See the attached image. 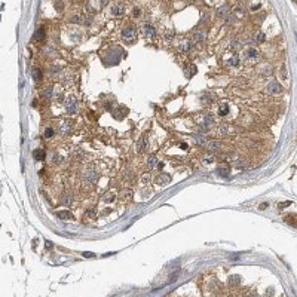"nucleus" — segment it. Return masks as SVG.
<instances>
[{
  "mask_svg": "<svg viewBox=\"0 0 297 297\" xmlns=\"http://www.w3.org/2000/svg\"><path fill=\"white\" fill-rule=\"evenodd\" d=\"M97 178H98V174H97L92 168H89V170H86L85 172H83V175H82V183L88 187L94 186L95 181H97Z\"/></svg>",
  "mask_w": 297,
  "mask_h": 297,
  "instance_id": "f257e3e1",
  "label": "nucleus"
},
{
  "mask_svg": "<svg viewBox=\"0 0 297 297\" xmlns=\"http://www.w3.org/2000/svg\"><path fill=\"white\" fill-rule=\"evenodd\" d=\"M135 28L131 26H126L123 30H122V39L123 40H126V42H134L135 40Z\"/></svg>",
  "mask_w": 297,
  "mask_h": 297,
  "instance_id": "f03ea898",
  "label": "nucleus"
},
{
  "mask_svg": "<svg viewBox=\"0 0 297 297\" xmlns=\"http://www.w3.org/2000/svg\"><path fill=\"white\" fill-rule=\"evenodd\" d=\"M267 92L272 94V95H278V94L282 92V86L281 83H278L276 80H271L267 83Z\"/></svg>",
  "mask_w": 297,
  "mask_h": 297,
  "instance_id": "7ed1b4c3",
  "label": "nucleus"
},
{
  "mask_svg": "<svg viewBox=\"0 0 297 297\" xmlns=\"http://www.w3.org/2000/svg\"><path fill=\"white\" fill-rule=\"evenodd\" d=\"M192 46H193V43L190 42V39H180L177 45V49L181 52H189L192 49Z\"/></svg>",
  "mask_w": 297,
  "mask_h": 297,
  "instance_id": "20e7f679",
  "label": "nucleus"
},
{
  "mask_svg": "<svg viewBox=\"0 0 297 297\" xmlns=\"http://www.w3.org/2000/svg\"><path fill=\"white\" fill-rule=\"evenodd\" d=\"M140 31H141V34H143L144 37H155V36H156V30H155V27L150 26V24H143L141 28H140Z\"/></svg>",
  "mask_w": 297,
  "mask_h": 297,
  "instance_id": "39448f33",
  "label": "nucleus"
},
{
  "mask_svg": "<svg viewBox=\"0 0 297 297\" xmlns=\"http://www.w3.org/2000/svg\"><path fill=\"white\" fill-rule=\"evenodd\" d=\"M245 57L248 61H251V62H255L257 59H259V57H260V54H259V51L255 49V48H248L245 51Z\"/></svg>",
  "mask_w": 297,
  "mask_h": 297,
  "instance_id": "423d86ee",
  "label": "nucleus"
},
{
  "mask_svg": "<svg viewBox=\"0 0 297 297\" xmlns=\"http://www.w3.org/2000/svg\"><path fill=\"white\" fill-rule=\"evenodd\" d=\"M66 110L68 113H74L76 111V100H74V97H67V100H66Z\"/></svg>",
  "mask_w": 297,
  "mask_h": 297,
  "instance_id": "0eeeda50",
  "label": "nucleus"
},
{
  "mask_svg": "<svg viewBox=\"0 0 297 297\" xmlns=\"http://www.w3.org/2000/svg\"><path fill=\"white\" fill-rule=\"evenodd\" d=\"M227 67L230 68H238L241 66V58H239V55H232L229 59H227Z\"/></svg>",
  "mask_w": 297,
  "mask_h": 297,
  "instance_id": "6e6552de",
  "label": "nucleus"
},
{
  "mask_svg": "<svg viewBox=\"0 0 297 297\" xmlns=\"http://www.w3.org/2000/svg\"><path fill=\"white\" fill-rule=\"evenodd\" d=\"M123 12H125L123 3H118V5H114V6L111 8V15H113V17H122Z\"/></svg>",
  "mask_w": 297,
  "mask_h": 297,
  "instance_id": "1a4fd4ad",
  "label": "nucleus"
},
{
  "mask_svg": "<svg viewBox=\"0 0 297 297\" xmlns=\"http://www.w3.org/2000/svg\"><path fill=\"white\" fill-rule=\"evenodd\" d=\"M217 172L220 174L221 177H227L230 174V167L229 163H221L220 167H217Z\"/></svg>",
  "mask_w": 297,
  "mask_h": 297,
  "instance_id": "9d476101",
  "label": "nucleus"
},
{
  "mask_svg": "<svg viewBox=\"0 0 297 297\" xmlns=\"http://www.w3.org/2000/svg\"><path fill=\"white\" fill-rule=\"evenodd\" d=\"M155 183H156V184H159V186H165V184H168V183H170V175H167V174H161V175L155 177Z\"/></svg>",
  "mask_w": 297,
  "mask_h": 297,
  "instance_id": "9b49d317",
  "label": "nucleus"
},
{
  "mask_svg": "<svg viewBox=\"0 0 297 297\" xmlns=\"http://www.w3.org/2000/svg\"><path fill=\"white\" fill-rule=\"evenodd\" d=\"M111 113H113V116H114L116 119H120V118H123V116L126 114L128 110L125 109V107H122V106H120V107H116V109L111 111Z\"/></svg>",
  "mask_w": 297,
  "mask_h": 297,
  "instance_id": "f8f14e48",
  "label": "nucleus"
},
{
  "mask_svg": "<svg viewBox=\"0 0 297 297\" xmlns=\"http://www.w3.org/2000/svg\"><path fill=\"white\" fill-rule=\"evenodd\" d=\"M59 131H61L62 134L71 131V120H62V122L59 123Z\"/></svg>",
  "mask_w": 297,
  "mask_h": 297,
  "instance_id": "ddd939ff",
  "label": "nucleus"
},
{
  "mask_svg": "<svg viewBox=\"0 0 297 297\" xmlns=\"http://www.w3.org/2000/svg\"><path fill=\"white\" fill-rule=\"evenodd\" d=\"M229 104H221L220 107H219V110H217V114L220 116V118H224V116H227L229 114Z\"/></svg>",
  "mask_w": 297,
  "mask_h": 297,
  "instance_id": "4468645a",
  "label": "nucleus"
},
{
  "mask_svg": "<svg viewBox=\"0 0 297 297\" xmlns=\"http://www.w3.org/2000/svg\"><path fill=\"white\" fill-rule=\"evenodd\" d=\"M146 146H147V137H141L140 138V141H138V144H137V150L138 153H143L146 150Z\"/></svg>",
  "mask_w": 297,
  "mask_h": 297,
  "instance_id": "2eb2a0df",
  "label": "nucleus"
},
{
  "mask_svg": "<svg viewBox=\"0 0 297 297\" xmlns=\"http://www.w3.org/2000/svg\"><path fill=\"white\" fill-rule=\"evenodd\" d=\"M33 156L36 161H43L45 158H46V152L42 150V149H37V150H34L33 152Z\"/></svg>",
  "mask_w": 297,
  "mask_h": 297,
  "instance_id": "dca6fc26",
  "label": "nucleus"
},
{
  "mask_svg": "<svg viewBox=\"0 0 297 297\" xmlns=\"http://www.w3.org/2000/svg\"><path fill=\"white\" fill-rule=\"evenodd\" d=\"M147 167H149L150 170H153V168L158 167V158H156L155 155H150V156H149V159H147Z\"/></svg>",
  "mask_w": 297,
  "mask_h": 297,
  "instance_id": "f3484780",
  "label": "nucleus"
},
{
  "mask_svg": "<svg viewBox=\"0 0 297 297\" xmlns=\"http://www.w3.org/2000/svg\"><path fill=\"white\" fill-rule=\"evenodd\" d=\"M43 39H45V28L40 27L36 33H34V40H37V42H42Z\"/></svg>",
  "mask_w": 297,
  "mask_h": 297,
  "instance_id": "a211bd4d",
  "label": "nucleus"
},
{
  "mask_svg": "<svg viewBox=\"0 0 297 297\" xmlns=\"http://www.w3.org/2000/svg\"><path fill=\"white\" fill-rule=\"evenodd\" d=\"M239 282H241V278H239L238 275H230L229 276V285L230 287H236V285H239Z\"/></svg>",
  "mask_w": 297,
  "mask_h": 297,
  "instance_id": "6ab92c4d",
  "label": "nucleus"
},
{
  "mask_svg": "<svg viewBox=\"0 0 297 297\" xmlns=\"http://www.w3.org/2000/svg\"><path fill=\"white\" fill-rule=\"evenodd\" d=\"M217 17H220V18L229 17V8H227V6H221V8L217 10Z\"/></svg>",
  "mask_w": 297,
  "mask_h": 297,
  "instance_id": "aec40b11",
  "label": "nucleus"
},
{
  "mask_svg": "<svg viewBox=\"0 0 297 297\" xmlns=\"http://www.w3.org/2000/svg\"><path fill=\"white\" fill-rule=\"evenodd\" d=\"M272 71H273V68H272L269 64H264V66H262V67H260V73H262V74H264V76H269Z\"/></svg>",
  "mask_w": 297,
  "mask_h": 297,
  "instance_id": "412c9836",
  "label": "nucleus"
},
{
  "mask_svg": "<svg viewBox=\"0 0 297 297\" xmlns=\"http://www.w3.org/2000/svg\"><path fill=\"white\" fill-rule=\"evenodd\" d=\"M42 70L40 68H34L33 70V79L34 82H42Z\"/></svg>",
  "mask_w": 297,
  "mask_h": 297,
  "instance_id": "4be33fe9",
  "label": "nucleus"
},
{
  "mask_svg": "<svg viewBox=\"0 0 297 297\" xmlns=\"http://www.w3.org/2000/svg\"><path fill=\"white\" fill-rule=\"evenodd\" d=\"M193 40L198 42V43L204 42V40H205V33H204V31H196V33L193 34Z\"/></svg>",
  "mask_w": 297,
  "mask_h": 297,
  "instance_id": "5701e85b",
  "label": "nucleus"
},
{
  "mask_svg": "<svg viewBox=\"0 0 297 297\" xmlns=\"http://www.w3.org/2000/svg\"><path fill=\"white\" fill-rule=\"evenodd\" d=\"M61 202H62L64 205H71V204H73V196L67 195V193H66V195H62V196H61Z\"/></svg>",
  "mask_w": 297,
  "mask_h": 297,
  "instance_id": "b1692460",
  "label": "nucleus"
},
{
  "mask_svg": "<svg viewBox=\"0 0 297 297\" xmlns=\"http://www.w3.org/2000/svg\"><path fill=\"white\" fill-rule=\"evenodd\" d=\"M57 215H58L61 220H70L71 219V214L68 211H58L57 212Z\"/></svg>",
  "mask_w": 297,
  "mask_h": 297,
  "instance_id": "393cba45",
  "label": "nucleus"
},
{
  "mask_svg": "<svg viewBox=\"0 0 297 297\" xmlns=\"http://www.w3.org/2000/svg\"><path fill=\"white\" fill-rule=\"evenodd\" d=\"M255 40L259 43H263L264 40H266V36H264V33H262V31H259V33L255 34Z\"/></svg>",
  "mask_w": 297,
  "mask_h": 297,
  "instance_id": "a878e982",
  "label": "nucleus"
},
{
  "mask_svg": "<svg viewBox=\"0 0 297 297\" xmlns=\"http://www.w3.org/2000/svg\"><path fill=\"white\" fill-rule=\"evenodd\" d=\"M54 5H55V9L59 10V12L64 9V3H62V0H55V2H54Z\"/></svg>",
  "mask_w": 297,
  "mask_h": 297,
  "instance_id": "bb28decb",
  "label": "nucleus"
},
{
  "mask_svg": "<svg viewBox=\"0 0 297 297\" xmlns=\"http://www.w3.org/2000/svg\"><path fill=\"white\" fill-rule=\"evenodd\" d=\"M43 135H45V138H52V135H54V129H52V128H46L45 132H43Z\"/></svg>",
  "mask_w": 297,
  "mask_h": 297,
  "instance_id": "cd10ccee",
  "label": "nucleus"
},
{
  "mask_svg": "<svg viewBox=\"0 0 297 297\" xmlns=\"http://www.w3.org/2000/svg\"><path fill=\"white\" fill-rule=\"evenodd\" d=\"M172 37H174V36H172V31H170V30L163 33V39H165L167 42H170V40H172Z\"/></svg>",
  "mask_w": 297,
  "mask_h": 297,
  "instance_id": "c85d7f7f",
  "label": "nucleus"
},
{
  "mask_svg": "<svg viewBox=\"0 0 297 297\" xmlns=\"http://www.w3.org/2000/svg\"><path fill=\"white\" fill-rule=\"evenodd\" d=\"M187 71H189V73H187L189 76H193V74L196 73V66H193V64L189 66V67H187Z\"/></svg>",
  "mask_w": 297,
  "mask_h": 297,
  "instance_id": "c756f323",
  "label": "nucleus"
},
{
  "mask_svg": "<svg viewBox=\"0 0 297 297\" xmlns=\"http://www.w3.org/2000/svg\"><path fill=\"white\" fill-rule=\"evenodd\" d=\"M202 162H204L205 165H210V163L214 162V156H205L204 159H202Z\"/></svg>",
  "mask_w": 297,
  "mask_h": 297,
  "instance_id": "7c9ffc66",
  "label": "nucleus"
},
{
  "mask_svg": "<svg viewBox=\"0 0 297 297\" xmlns=\"http://www.w3.org/2000/svg\"><path fill=\"white\" fill-rule=\"evenodd\" d=\"M51 97H52V88L49 86V88L43 92V98H51Z\"/></svg>",
  "mask_w": 297,
  "mask_h": 297,
  "instance_id": "2f4dec72",
  "label": "nucleus"
},
{
  "mask_svg": "<svg viewBox=\"0 0 297 297\" xmlns=\"http://www.w3.org/2000/svg\"><path fill=\"white\" fill-rule=\"evenodd\" d=\"M204 100H205V101H214V100H215V97H214V95H211V94H205V95H204Z\"/></svg>",
  "mask_w": 297,
  "mask_h": 297,
  "instance_id": "473e14b6",
  "label": "nucleus"
},
{
  "mask_svg": "<svg viewBox=\"0 0 297 297\" xmlns=\"http://www.w3.org/2000/svg\"><path fill=\"white\" fill-rule=\"evenodd\" d=\"M104 201H109V202L114 201V195H113V193H107V195L104 196Z\"/></svg>",
  "mask_w": 297,
  "mask_h": 297,
  "instance_id": "72a5a7b5",
  "label": "nucleus"
},
{
  "mask_svg": "<svg viewBox=\"0 0 297 297\" xmlns=\"http://www.w3.org/2000/svg\"><path fill=\"white\" fill-rule=\"evenodd\" d=\"M210 146V149H212V150H217L219 147H220V144L217 143V141H211V144H208Z\"/></svg>",
  "mask_w": 297,
  "mask_h": 297,
  "instance_id": "f704fd0d",
  "label": "nucleus"
},
{
  "mask_svg": "<svg viewBox=\"0 0 297 297\" xmlns=\"http://www.w3.org/2000/svg\"><path fill=\"white\" fill-rule=\"evenodd\" d=\"M140 14H141V12H140V9L138 8L132 9V17H140Z\"/></svg>",
  "mask_w": 297,
  "mask_h": 297,
  "instance_id": "c9c22d12",
  "label": "nucleus"
},
{
  "mask_svg": "<svg viewBox=\"0 0 297 297\" xmlns=\"http://www.w3.org/2000/svg\"><path fill=\"white\" fill-rule=\"evenodd\" d=\"M86 214H88V217H91V219H92V217H95V211H94V210H88V211H86Z\"/></svg>",
  "mask_w": 297,
  "mask_h": 297,
  "instance_id": "e433bc0d",
  "label": "nucleus"
},
{
  "mask_svg": "<svg viewBox=\"0 0 297 297\" xmlns=\"http://www.w3.org/2000/svg\"><path fill=\"white\" fill-rule=\"evenodd\" d=\"M290 204H291V202H290V201H285V202H282V204L279 205V208H284V207H288Z\"/></svg>",
  "mask_w": 297,
  "mask_h": 297,
  "instance_id": "4c0bfd02",
  "label": "nucleus"
},
{
  "mask_svg": "<svg viewBox=\"0 0 297 297\" xmlns=\"http://www.w3.org/2000/svg\"><path fill=\"white\" fill-rule=\"evenodd\" d=\"M266 208H267V204H266V202H264V204H260V205H259V210H266Z\"/></svg>",
  "mask_w": 297,
  "mask_h": 297,
  "instance_id": "58836bf2",
  "label": "nucleus"
},
{
  "mask_svg": "<svg viewBox=\"0 0 297 297\" xmlns=\"http://www.w3.org/2000/svg\"><path fill=\"white\" fill-rule=\"evenodd\" d=\"M45 245H46V248H52V242H51V241H46V244H45Z\"/></svg>",
  "mask_w": 297,
  "mask_h": 297,
  "instance_id": "ea45409f",
  "label": "nucleus"
},
{
  "mask_svg": "<svg viewBox=\"0 0 297 297\" xmlns=\"http://www.w3.org/2000/svg\"><path fill=\"white\" fill-rule=\"evenodd\" d=\"M83 255H85V257H94L92 253H83Z\"/></svg>",
  "mask_w": 297,
  "mask_h": 297,
  "instance_id": "a19ab883",
  "label": "nucleus"
},
{
  "mask_svg": "<svg viewBox=\"0 0 297 297\" xmlns=\"http://www.w3.org/2000/svg\"><path fill=\"white\" fill-rule=\"evenodd\" d=\"M294 2H296V3H297V0H294Z\"/></svg>",
  "mask_w": 297,
  "mask_h": 297,
  "instance_id": "79ce46f5",
  "label": "nucleus"
}]
</instances>
